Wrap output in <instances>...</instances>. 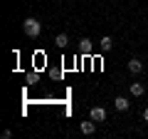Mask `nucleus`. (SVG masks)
I'll return each instance as SVG.
<instances>
[{"label":"nucleus","mask_w":148,"mask_h":139,"mask_svg":"<svg viewBox=\"0 0 148 139\" xmlns=\"http://www.w3.org/2000/svg\"><path fill=\"white\" fill-rule=\"evenodd\" d=\"M91 119H94V122H104L106 119V109L104 107H91V114H89Z\"/></svg>","instance_id":"obj_3"},{"label":"nucleus","mask_w":148,"mask_h":139,"mask_svg":"<svg viewBox=\"0 0 148 139\" xmlns=\"http://www.w3.org/2000/svg\"><path fill=\"white\" fill-rule=\"evenodd\" d=\"M111 47H114V40H111L109 35H104V38H101V50H104V52H109Z\"/></svg>","instance_id":"obj_8"},{"label":"nucleus","mask_w":148,"mask_h":139,"mask_svg":"<svg viewBox=\"0 0 148 139\" xmlns=\"http://www.w3.org/2000/svg\"><path fill=\"white\" fill-rule=\"evenodd\" d=\"M54 42H57V47H67V42H69V40H67V35L62 32V35H57V38H54Z\"/></svg>","instance_id":"obj_9"},{"label":"nucleus","mask_w":148,"mask_h":139,"mask_svg":"<svg viewBox=\"0 0 148 139\" xmlns=\"http://www.w3.org/2000/svg\"><path fill=\"white\" fill-rule=\"evenodd\" d=\"M128 72H131V75H138V72H143V62L138 57H131L128 60Z\"/></svg>","instance_id":"obj_2"},{"label":"nucleus","mask_w":148,"mask_h":139,"mask_svg":"<svg viewBox=\"0 0 148 139\" xmlns=\"http://www.w3.org/2000/svg\"><path fill=\"white\" fill-rule=\"evenodd\" d=\"M114 107H116L119 112H126V109L131 107V102H128L126 97H116V99H114Z\"/></svg>","instance_id":"obj_5"},{"label":"nucleus","mask_w":148,"mask_h":139,"mask_svg":"<svg viewBox=\"0 0 148 139\" xmlns=\"http://www.w3.org/2000/svg\"><path fill=\"white\" fill-rule=\"evenodd\" d=\"M79 129H82V134H94L96 132V122L94 119H86V122L79 124Z\"/></svg>","instance_id":"obj_4"},{"label":"nucleus","mask_w":148,"mask_h":139,"mask_svg":"<svg viewBox=\"0 0 148 139\" xmlns=\"http://www.w3.org/2000/svg\"><path fill=\"white\" fill-rule=\"evenodd\" d=\"M79 52L82 55H91V40L89 38H82L79 40Z\"/></svg>","instance_id":"obj_7"},{"label":"nucleus","mask_w":148,"mask_h":139,"mask_svg":"<svg viewBox=\"0 0 148 139\" xmlns=\"http://www.w3.org/2000/svg\"><path fill=\"white\" fill-rule=\"evenodd\" d=\"M128 90H131L133 97H143V95H146V87H143L141 82H131V87H128Z\"/></svg>","instance_id":"obj_6"},{"label":"nucleus","mask_w":148,"mask_h":139,"mask_svg":"<svg viewBox=\"0 0 148 139\" xmlns=\"http://www.w3.org/2000/svg\"><path fill=\"white\" fill-rule=\"evenodd\" d=\"M143 122H148V107L143 109Z\"/></svg>","instance_id":"obj_10"},{"label":"nucleus","mask_w":148,"mask_h":139,"mask_svg":"<svg viewBox=\"0 0 148 139\" xmlns=\"http://www.w3.org/2000/svg\"><path fill=\"white\" fill-rule=\"evenodd\" d=\"M22 30H25L27 38H37V35L42 32V25H40V20H35V17H27V20L22 22Z\"/></svg>","instance_id":"obj_1"}]
</instances>
